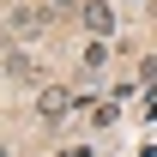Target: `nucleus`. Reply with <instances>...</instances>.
I'll return each mask as SVG.
<instances>
[{
	"label": "nucleus",
	"instance_id": "nucleus-5",
	"mask_svg": "<svg viewBox=\"0 0 157 157\" xmlns=\"http://www.w3.org/2000/svg\"><path fill=\"white\" fill-rule=\"evenodd\" d=\"M78 67H85V73H103V67H109V42H85V55H78Z\"/></svg>",
	"mask_w": 157,
	"mask_h": 157
},
{
	"label": "nucleus",
	"instance_id": "nucleus-4",
	"mask_svg": "<svg viewBox=\"0 0 157 157\" xmlns=\"http://www.w3.org/2000/svg\"><path fill=\"white\" fill-rule=\"evenodd\" d=\"M6 85H18V91H24V85H36V60L24 55L18 42H12V48H6Z\"/></svg>",
	"mask_w": 157,
	"mask_h": 157
},
{
	"label": "nucleus",
	"instance_id": "nucleus-6",
	"mask_svg": "<svg viewBox=\"0 0 157 157\" xmlns=\"http://www.w3.org/2000/svg\"><path fill=\"white\" fill-rule=\"evenodd\" d=\"M55 12H78V0H55Z\"/></svg>",
	"mask_w": 157,
	"mask_h": 157
},
{
	"label": "nucleus",
	"instance_id": "nucleus-3",
	"mask_svg": "<svg viewBox=\"0 0 157 157\" xmlns=\"http://www.w3.org/2000/svg\"><path fill=\"white\" fill-rule=\"evenodd\" d=\"M42 24H55V12H42V6H6V30L12 36H42Z\"/></svg>",
	"mask_w": 157,
	"mask_h": 157
},
{
	"label": "nucleus",
	"instance_id": "nucleus-2",
	"mask_svg": "<svg viewBox=\"0 0 157 157\" xmlns=\"http://www.w3.org/2000/svg\"><path fill=\"white\" fill-rule=\"evenodd\" d=\"M78 24H85V30H91V36L97 42H115V6H109V0H85V6H78Z\"/></svg>",
	"mask_w": 157,
	"mask_h": 157
},
{
	"label": "nucleus",
	"instance_id": "nucleus-7",
	"mask_svg": "<svg viewBox=\"0 0 157 157\" xmlns=\"http://www.w3.org/2000/svg\"><path fill=\"white\" fill-rule=\"evenodd\" d=\"M60 157H85V151H78V145H73V151H60Z\"/></svg>",
	"mask_w": 157,
	"mask_h": 157
},
{
	"label": "nucleus",
	"instance_id": "nucleus-1",
	"mask_svg": "<svg viewBox=\"0 0 157 157\" xmlns=\"http://www.w3.org/2000/svg\"><path fill=\"white\" fill-rule=\"evenodd\" d=\"M78 109V91H67V85H42L36 91V121H67Z\"/></svg>",
	"mask_w": 157,
	"mask_h": 157
}]
</instances>
